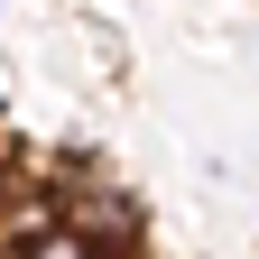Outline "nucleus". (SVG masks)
Listing matches in <instances>:
<instances>
[{"label": "nucleus", "instance_id": "f257e3e1", "mask_svg": "<svg viewBox=\"0 0 259 259\" xmlns=\"http://www.w3.org/2000/svg\"><path fill=\"white\" fill-rule=\"evenodd\" d=\"M19 259H102V250H93L83 232H47V241H28Z\"/></svg>", "mask_w": 259, "mask_h": 259}, {"label": "nucleus", "instance_id": "f03ea898", "mask_svg": "<svg viewBox=\"0 0 259 259\" xmlns=\"http://www.w3.org/2000/svg\"><path fill=\"white\" fill-rule=\"evenodd\" d=\"M0 259H19V250H0Z\"/></svg>", "mask_w": 259, "mask_h": 259}]
</instances>
